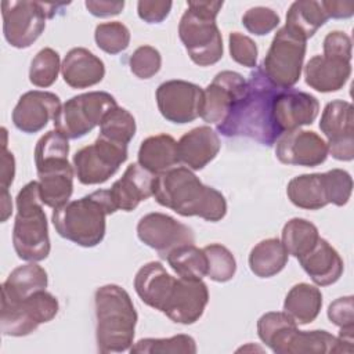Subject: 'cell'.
I'll return each instance as SVG.
<instances>
[{
	"mask_svg": "<svg viewBox=\"0 0 354 354\" xmlns=\"http://www.w3.org/2000/svg\"><path fill=\"white\" fill-rule=\"evenodd\" d=\"M281 87L272 84L257 66L246 80L243 97L217 127L225 137H249L271 147L281 137L274 123V100Z\"/></svg>",
	"mask_w": 354,
	"mask_h": 354,
	"instance_id": "cell-1",
	"label": "cell"
},
{
	"mask_svg": "<svg viewBox=\"0 0 354 354\" xmlns=\"http://www.w3.org/2000/svg\"><path fill=\"white\" fill-rule=\"evenodd\" d=\"M152 196L180 216H198L206 221H220L227 213V202L220 191L205 185L188 167L176 166L155 176Z\"/></svg>",
	"mask_w": 354,
	"mask_h": 354,
	"instance_id": "cell-2",
	"label": "cell"
},
{
	"mask_svg": "<svg viewBox=\"0 0 354 354\" xmlns=\"http://www.w3.org/2000/svg\"><path fill=\"white\" fill-rule=\"evenodd\" d=\"M260 340L277 354H328L354 351L353 343L344 342L328 330H299L297 324L285 311H270L257 321Z\"/></svg>",
	"mask_w": 354,
	"mask_h": 354,
	"instance_id": "cell-3",
	"label": "cell"
},
{
	"mask_svg": "<svg viewBox=\"0 0 354 354\" xmlns=\"http://www.w3.org/2000/svg\"><path fill=\"white\" fill-rule=\"evenodd\" d=\"M115 212L109 189H98L54 209L51 221L59 236L79 246L93 248L102 242L105 218Z\"/></svg>",
	"mask_w": 354,
	"mask_h": 354,
	"instance_id": "cell-4",
	"label": "cell"
},
{
	"mask_svg": "<svg viewBox=\"0 0 354 354\" xmlns=\"http://www.w3.org/2000/svg\"><path fill=\"white\" fill-rule=\"evenodd\" d=\"M94 303L98 351L122 353L130 350L138 318L130 295L122 286L109 283L95 290Z\"/></svg>",
	"mask_w": 354,
	"mask_h": 354,
	"instance_id": "cell-5",
	"label": "cell"
},
{
	"mask_svg": "<svg viewBox=\"0 0 354 354\" xmlns=\"http://www.w3.org/2000/svg\"><path fill=\"white\" fill-rule=\"evenodd\" d=\"M69 142L59 131L51 130L35 147V165L43 205L58 209L73 192V169L68 160Z\"/></svg>",
	"mask_w": 354,
	"mask_h": 354,
	"instance_id": "cell-6",
	"label": "cell"
},
{
	"mask_svg": "<svg viewBox=\"0 0 354 354\" xmlns=\"http://www.w3.org/2000/svg\"><path fill=\"white\" fill-rule=\"evenodd\" d=\"M223 1L189 0L178 24V36L191 61L199 66H209L223 57V37L216 17Z\"/></svg>",
	"mask_w": 354,
	"mask_h": 354,
	"instance_id": "cell-7",
	"label": "cell"
},
{
	"mask_svg": "<svg viewBox=\"0 0 354 354\" xmlns=\"http://www.w3.org/2000/svg\"><path fill=\"white\" fill-rule=\"evenodd\" d=\"M17 256L25 261H40L50 254V236L39 181H29L17 195V216L12 230Z\"/></svg>",
	"mask_w": 354,
	"mask_h": 354,
	"instance_id": "cell-8",
	"label": "cell"
},
{
	"mask_svg": "<svg viewBox=\"0 0 354 354\" xmlns=\"http://www.w3.org/2000/svg\"><path fill=\"white\" fill-rule=\"evenodd\" d=\"M351 176L343 169L296 176L286 188L289 201L295 206L307 210H318L329 203L344 206L351 196Z\"/></svg>",
	"mask_w": 354,
	"mask_h": 354,
	"instance_id": "cell-9",
	"label": "cell"
},
{
	"mask_svg": "<svg viewBox=\"0 0 354 354\" xmlns=\"http://www.w3.org/2000/svg\"><path fill=\"white\" fill-rule=\"evenodd\" d=\"M116 100L106 91H88L69 98L61 105L54 129L68 140H76L98 126L102 118L113 108Z\"/></svg>",
	"mask_w": 354,
	"mask_h": 354,
	"instance_id": "cell-10",
	"label": "cell"
},
{
	"mask_svg": "<svg viewBox=\"0 0 354 354\" xmlns=\"http://www.w3.org/2000/svg\"><path fill=\"white\" fill-rule=\"evenodd\" d=\"M59 304L54 295L46 289L37 290L21 300L1 297L0 328L6 336H26L40 324L55 318Z\"/></svg>",
	"mask_w": 354,
	"mask_h": 354,
	"instance_id": "cell-11",
	"label": "cell"
},
{
	"mask_svg": "<svg viewBox=\"0 0 354 354\" xmlns=\"http://www.w3.org/2000/svg\"><path fill=\"white\" fill-rule=\"evenodd\" d=\"M306 41L286 26H282L275 33L260 65L272 84L281 88H290L299 82L306 55Z\"/></svg>",
	"mask_w": 354,
	"mask_h": 354,
	"instance_id": "cell-12",
	"label": "cell"
},
{
	"mask_svg": "<svg viewBox=\"0 0 354 354\" xmlns=\"http://www.w3.org/2000/svg\"><path fill=\"white\" fill-rule=\"evenodd\" d=\"M126 159L127 145L98 136L93 144L73 155V167L82 184L94 185L109 180Z\"/></svg>",
	"mask_w": 354,
	"mask_h": 354,
	"instance_id": "cell-13",
	"label": "cell"
},
{
	"mask_svg": "<svg viewBox=\"0 0 354 354\" xmlns=\"http://www.w3.org/2000/svg\"><path fill=\"white\" fill-rule=\"evenodd\" d=\"M3 33L7 43L15 48L30 47L46 28L44 3L6 0L1 3Z\"/></svg>",
	"mask_w": 354,
	"mask_h": 354,
	"instance_id": "cell-14",
	"label": "cell"
},
{
	"mask_svg": "<svg viewBox=\"0 0 354 354\" xmlns=\"http://www.w3.org/2000/svg\"><path fill=\"white\" fill-rule=\"evenodd\" d=\"M137 236L144 245L156 250L162 259H166L174 249L195 242L194 231L188 225L159 212L148 213L140 218Z\"/></svg>",
	"mask_w": 354,
	"mask_h": 354,
	"instance_id": "cell-15",
	"label": "cell"
},
{
	"mask_svg": "<svg viewBox=\"0 0 354 354\" xmlns=\"http://www.w3.org/2000/svg\"><path fill=\"white\" fill-rule=\"evenodd\" d=\"M246 91V79L234 71L218 72L203 88L199 116L212 124H221Z\"/></svg>",
	"mask_w": 354,
	"mask_h": 354,
	"instance_id": "cell-16",
	"label": "cell"
},
{
	"mask_svg": "<svg viewBox=\"0 0 354 354\" xmlns=\"http://www.w3.org/2000/svg\"><path fill=\"white\" fill-rule=\"evenodd\" d=\"M319 129L328 138V153L343 162L354 159V108L343 100L326 104Z\"/></svg>",
	"mask_w": 354,
	"mask_h": 354,
	"instance_id": "cell-17",
	"label": "cell"
},
{
	"mask_svg": "<svg viewBox=\"0 0 354 354\" xmlns=\"http://www.w3.org/2000/svg\"><path fill=\"white\" fill-rule=\"evenodd\" d=\"M203 90L187 80H167L156 88V104L162 116L171 123H189L199 116Z\"/></svg>",
	"mask_w": 354,
	"mask_h": 354,
	"instance_id": "cell-18",
	"label": "cell"
},
{
	"mask_svg": "<svg viewBox=\"0 0 354 354\" xmlns=\"http://www.w3.org/2000/svg\"><path fill=\"white\" fill-rule=\"evenodd\" d=\"M209 290L202 279L176 278L171 292L162 308L173 322L191 325L196 322L207 306Z\"/></svg>",
	"mask_w": 354,
	"mask_h": 354,
	"instance_id": "cell-19",
	"label": "cell"
},
{
	"mask_svg": "<svg viewBox=\"0 0 354 354\" xmlns=\"http://www.w3.org/2000/svg\"><path fill=\"white\" fill-rule=\"evenodd\" d=\"M319 112L318 100L296 88H279L274 100V123L278 133H285L311 124Z\"/></svg>",
	"mask_w": 354,
	"mask_h": 354,
	"instance_id": "cell-20",
	"label": "cell"
},
{
	"mask_svg": "<svg viewBox=\"0 0 354 354\" xmlns=\"http://www.w3.org/2000/svg\"><path fill=\"white\" fill-rule=\"evenodd\" d=\"M275 155L283 165L314 167L326 160L328 147L315 131L297 129L277 140Z\"/></svg>",
	"mask_w": 354,
	"mask_h": 354,
	"instance_id": "cell-21",
	"label": "cell"
},
{
	"mask_svg": "<svg viewBox=\"0 0 354 354\" xmlns=\"http://www.w3.org/2000/svg\"><path fill=\"white\" fill-rule=\"evenodd\" d=\"M61 108L59 97L51 91L32 90L22 94L12 111L14 126L26 134L40 131L55 119Z\"/></svg>",
	"mask_w": 354,
	"mask_h": 354,
	"instance_id": "cell-22",
	"label": "cell"
},
{
	"mask_svg": "<svg viewBox=\"0 0 354 354\" xmlns=\"http://www.w3.org/2000/svg\"><path fill=\"white\" fill-rule=\"evenodd\" d=\"M153 180L155 174L144 169L140 163L129 165L123 176L109 188L111 199L116 210L131 212L141 201L152 196Z\"/></svg>",
	"mask_w": 354,
	"mask_h": 354,
	"instance_id": "cell-23",
	"label": "cell"
},
{
	"mask_svg": "<svg viewBox=\"0 0 354 354\" xmlns=\"http://www.w3.org/2000/svg\"><path fill=\"white\" fill-rule=\"evenodd\" d=\"M220 147L218 134L209 126H199L178 140V159L188 169L201 170L217 156Z\"/></svg>",
	"mask_w": 354,
	"mask_h": 354,
	"instance_id": "cell-24",
	"label": "cell"
},
{
	"mask_svg": "<svg viewBox=\"0 0 354 354\" xmlns=\"http://www.w3.org/2000/svg\"><path fill=\"white\" fill-rule=\"evenodd\" d=\"M350 75V61L332 55H314L304 66L306 83L319 93L340 90L347 83Z\"/></svg>",
	"mask_w": 354,
	"mask_h": 354,
	"instance_id": "cell-25",
	"label": "cell"
},
{
	"mask_svg": "<svg viewBox=\"0 0 354 354\" xmlns=\"http://www.w3.org/2000/svg\"><path fill=\"white\" fill-rule=\"evenodd\" d=\"M311 281L318 286H328L339 281L344 264L337 250L319 236L314 248L297 259Z\"/></svg>",
	"mask_w": 354,
	"mask_h": 354,
	"instance_id": "cell-26",
	"label": "cell"
},
{
	"mask_svg": "<svg viewBox=\"0 0 354 354\" xmlns=\"http://www.w3.org/2000/svg\"><path fill=\"white\" fill-rule=\"evenodd\" d=\"M61 73L72 88H87L104 79L105 65L87 48L75 47L66 53L61 64Z\"/></svg>",
	"mask_w": 354,
	"mask_h": 354,
	"instance_id": "cell-27",
	"label": "cell"
},
{
	"mask_svg": "<svg viewBox=\"0 0 354 354\" xmlns=\"http://www.w3.org/2000/svg\"><path fill=\"white\" fill-rule=\"evenodd\" d=\"M174 282L176 278L159 261H149L137 271L134 289L147 306L162 311Z\"/></svg>",
	"mask_w": 354,
	"mask_h": 354,
	"instance_id": "cell-28",
	"label": "cell"
},
{
	"mask_svg": "<svg viewBox=\"0 0 354 354\" xmlns=\"http://www.w3.org/2000/svg\"><path fill=\"white\" fill-rule=\"evenodd\" d=\"M138 163L158 176L180 163L177 141L169 134H156L145 138L138 149Z\"/></svg>",
	"mask_w": 354,
	"mask_h": 354,
	"instance_id": "cell-29",
	"label": "cell"
},
{
	"mask_svg": "<svg viewBox=\"0 0 354 354\" xmlns=\"http://www.w3.org/2000/svg\"><path fill=\"white\" fill-rule=\"evenodd\" d=\"M47 283L48 278L46 270L35 261H30L11 271L1 285V297L21 300L37 290L46 289Z\"/></svg>",
	"mask_w": 354,
	"mask_h": 354,
	"instance_id": "cell-30",
	"label": "cell"
},
{
	"mask_svg": "<svg viewBox=\"0 0 354 354\" xmlns=\"http://www.w3.org/2000/svg\"><path fill=\"white\" fill-rule=\"evenodd\" d=\"M322 307L321 290L310 283L300 282L290 288L283 301V311L295 319L296 324L306 325L313 322Z\"/></svg>",
	"mask_w": 354,
	"mask_h": 354,
	"instance_id": "cell-31",
	"label": "cell"
},
{
	"mask_svg": "<svg viewBox=\"0 0 354 354\" xmlns=\"http://www.w3.org/2000/svg\"><path fill=\"white\" fill-rule=\"evenodd\" d=\"M289 253L278 238L260 241L249 254L250 271L259 278H270L281 272L288 263Z\"/></svg>",
	"mask_w": 354,
	"mask_h": 354,
	"instance_id": "cell-32",
	"label": "cell"
},
{
	"mask_svg": "<svg viewBox=\"0 0 354 354\" xmlns=\"http://www.w3.org/2000/svg\"><path fill=\"white\" fill-rule=\"evenodd\" d=\"M328 19L329 18L321 6V1L299 0L290 4L285 26L290 32L307 40L313 37Z\"/></svg>",
	"mask_w": 354,
	"mask_h": 354,
	"instance_id": "cell-33",
	"label": "cell"
},
{
	"mask_svg": "<svg viewBox=\"0 0 354 354\" xmlns=\"http://www.w3.org/2000/svg\"><path fill=\"white\" fill-rule=\"evenodd\" d=\"M319 239L318 228L308 220L295 217L290 218L282 230V243L288 253L296 259L310 252Z\"/></svg>",
	"mask_w": 354,
	"mask_h": 354,
	"instance_id": "cell-34",
	"label": "cell"
},
{
	"mask_svg": "<svg viewBox=\"0 0 354 354\" xmlns=\"http://www.w3.org/2000/svg\"><path fill=\"white\" fill-rule=\"evenodd\" d=\"M169 266L174 270V272L187 279H202L207 275V259L203 249L192 245H184L173 252H170L166 257Z\"/></svg>",
	"mask_w": 354,
	"mask_h": 354,
	"instance_id": "cell-35",
	"label": "cell"
},
{
	"mask_svg": "<svg viewBox=\"0 0 354 354\" xmlns=\"http://www.w3.org/2000/svg\"><path fill=\"white\" fill-rule=\"evenodd\" d=\"M131 354H195L196 343L189 335H176L166 339H141L130 347Z\"/></svg>",
	"mask_w": 354,
	"mask_h": 354,
	"instance_id": "cell-36",
	"label": "cell"
},
{
	"mask_svg": "<svg viewBox=\"0 0 354 354\" xmlns=\"http://www.w3.org/2000/svg\"><path fill=\"white\" fill-rule=\"evenodd\" d=\"M136 134V119L124 108L111 109L100 123V136L111 141L129 145Z\"/></svg>",
	"mask_w": 354,
	"mask_h": 354,
	"instance_id": "cell-37",
	"label": "cell"
},
{
	"mask_svg": "<svg viewBox=\"0 0 354 354\" xmlns=\"http://www.w3.org/2000/svg\"><path fill=\"white\" fill-rule=\"evenodd\" d=\"M59 69V54L50 47L41 48L30 62L29 80L36 87H50L57 80Z\"/></svg>",
	"mask_w": 354,
	"mask_h": 354,
	"instance_id": "cell-38",
	"label": "cell"
},
{
	"mask_svg": "<svg viewBox=\"0 0 354 354\" xmlns=\"http://www.w3.org/2000/svg\"><path fill=\"white\" fill-rule=\"evenodd\" d=\"M207 259V275L216 282H227L236 272V261L234 254L220 243H210L203 248Z\"/></svg>",
	"mask_w": 354,
	"mask_h": 354,
	"instance_id": "cell-39",
	"label": "cell"
},
{
	"mask_svg": "<svg viewBox=\"0 0 354 354\" xmlns=\"http://www.w3.org/2000/svg\"><path fill=\"white\" fill-rule=\"evenodd\" d=\"M94 39L98 48H101L106 54L115 55L129 47L130 30L124 24L119 21L102 22L97 25Z\"/></svg>",
	"mask_w": 354,
	"mask_h": 354,
	"instance_id": "cell-40",
	"label": "cell"
},
{
	"mask_svg": "<svg viewBox=\"0 0 354 354\" xmlns=\"http://www.w3.org/2000/svg\"><path fill=\"white\" fill-rule=\"evenodd\" d=\"M130 71L138 79H149L155 76L162 66L160 53L152 46H141L134 50L129 59Z\"/></svg>",
	"mask_w": 354,
	"mask_h": 354,
	"instance_id": "cell-41",
	"label": "cell"
},
{
	"mask_svg": "<svg viewBox=\"0 0 354 354\" xmlns=\"http://www.w3.org/2000/svg\"><path fill=\"white\" fill-rule=\"evenodd\" d=\"M242 24L248 32L256 36H264L279 25V15L268 7H252L243 14Z\"/></svg>",
	"mask_w": 354,
	"mask_h": 354,
	"instance_id": "cell-42",
	"label": "cell"
},
{
	"mask_svg": "<svg viewBox=\"0 0 354 354\" xmlns=\"http://www.w3.org/2000/svg\"><path fill=\"white\" fill-rule=\"evenodd\" d=\"M228 44L231 58L235 62L248 68L257 66L259 50L256 43L250 37L239 32H231L228 36Z\"/></svg>",
	"mask_w": 354,
	"mask_h": 354,
	"instance_id": "cell-43",
	"label": "cell"
},
{
	"mask_svg": "<svg viewBox=\"0 0 354 354\" xmlns=\"http://www.w3.org/2000/svg\"><path fill=\"white\" fill-rule=\"evenodd\" d=\"M328 318L332 324L342 328H354L353 296L339 297L328 307Z\"/></svg>",
	"mask_w": 354,
	"mask_h": 354,
	"instance_id": "cell-44",
	"label": "cell"
},
{
	"mask_svg": "<svg viewBox=\"0 0 354 354\" xmlns=\"http://www.w3.org/2000/svg\"><path fill=\"white\" fill-rule=\"evenodd\" d=\"M173 3L166 0H140L137 3L138 17L147 24H159L169 15Z\"/></svg>",
	"mask_w": 354,
	"mask_h": 354,
	"instance_id": "cell-45",
	"label": "cell"
},
{
	"mask_svg": "<svg viewBox=\"0 0 354 354\" xmlns=\"http://www.w3.org/2000/svg\"><path fill=\"white\" fill-rule=\"evenodd\" d=\"M324 55L339 57L351 61V39L347 33L333 30L324 39Z\"/></svg>",
	"mask_w": 354,
	"mask_h": 354,
	"instance_id": "cell-46",
	"label": "cell"
},
{
	"mask_svg": "<svg viewBox=\"0 0 354 354\" xmlns=\"http://www.w3.org/2000/svg\"><path fill=\"white\" fill-rule=\"evenodd\" d=\"M88 12L94 17L105 18L120 14L124 7V1H108V0H87L84 3Z\"/></svg>",
	"mask_w": 354,
	"mask_h": 354,
	"instance_id": "cell-47",
	"label": "cell"
},
{
	"mask_svg": "<svg viewBox=\"0 0 354 354\" xmlns=\"http://www.w3.org/2000/svg\"><path fill=\"white\" fill-rule=\"evenodd\" d=\"M15 176V159L14 155L7 149V144L3 142L1 152V166H0V188L1 191H8Z\"/></svg>",
	"mask_w": 354,
	"mask_h": 354,
	"instance_id": "cell-48",
	"label": "cell"
},
{
	"mask_svg": "<svg viewBox=\"0 0 354 354\" xmlns=\"http://www.w3.org/2000/svg\"><path fill=\"white\" fill-rule=\"evenodd\" d=\"M321 6H322L324 11L326 12L328 18L342 19V18H350L354 14V3L353 1L324 0V1H321Z\"/></svg>",
	"mask_w": 354,
	"mask_h": 354,
	"instance_id": "cell-49",
	"label": "cell"
},
{
	"mask_svg": "<svg viewBox=\"0 0 354 354\" xmlns=\"http://www.w3.org/2000/svg\"><path fill=\"white\" fill-rule=\"evenodd\" d=\"M1 199V210H0V220L1 223L7 221V218L11 216L12 212V203H11V195L8 191H1L0 195Z\"/></svg>",
	"mask_w": 354,
	"mask_h": 354,
	"instance_id": "cell-50",
	"label": "cell"
}]
</instances>
